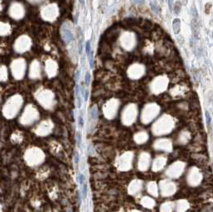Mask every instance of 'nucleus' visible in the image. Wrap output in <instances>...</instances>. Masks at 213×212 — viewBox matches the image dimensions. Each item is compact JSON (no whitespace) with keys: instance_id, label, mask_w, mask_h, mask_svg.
Returning a JSON list of instances; mask_svg holds the SVG:
<instances>
[{"instance_id":"obj_1","label":"nucleus","mask_w":213,"mask_h":212,"mask_svg":"<svg viewBox=\"0 0 213 212\" xmlns=\"http://www.w3.org/2000/svg\"><path fill=\"white\" fill-rule=\"evenodd\" d=\"M119 35V30L117 26H113L106 31L105 38L107 42H114Z\"/></svg>"},{"instance_id":"obj_2","label":"nucleus","mask_w":213,"mask_h":212,"mask_svg":"<svg viewBox=\"0 0 213 212\" xmlns=\"http://www.w3.org/2000/svg\"><path fill=\"white\" fill-rule=\"evenodd\" d=\"M137 26L141 28L142 30H145V32H149L150 30H153L155 28L154 25H153L149 20L142 19V18H140V19H138V23H137Z\"/></svg>"},{"instance_id":"obj_3","label":"nucleus","mask_w":213,"mask_h":212,"mask_svg":"<svg viewBox=\"0 0 213 212\" xmlns=\"http://www.w3.org/2000/svg\"><path fill=\"white\" fill-rule=\"evenodd\" d=\"M163 34H164V32H163V30L161 29V28L155 27L154 29L152 30L149 35L152 38V40H154V41H159L160 39L162 38Z\"/></svg>"},{"instance_id":"obj_4","label":"nucleus","mask_w":213,"mask_h":212,"mask_svg":"<svg viewBox=\"0 0 213 212\" xmlns=\"http://www.w3.org/2000/svg\"><path fill=\"white\" fill-rule=\"evenodd\" d=\"M191 28H192L193 36L195 37V38H198L199 34H200V24H199L198 19L192 18V23H191Z\"/></svg>"},{"instance_id":"obj_5","label":"nucleus","mask_w":213,"mask_h":212,"mask_svg":"<svg viewBox=\"0 0 213 212\" xmlns=\"http://www.w3.org/2000/svg\"><path fill=\"white\" fill-rule=\"evenodd\" d=\"M63 39L66 43L70 42L71 41L74 40L73 34L71 33V31L69 30L68 28H64L63 30Z\"/></svg>"},{"instance_id":"obj_6","label":"nucleus","mask_w":213,"mask_h":212,"mask_svg":"<svg viewBox=\"0 0 213 212\" xmlns=\"http://www.w3.org/2000/svg\"><path fill=\"white\" fill-rule=\"evenodd\" d=\"M150 7H151L152 11L154 12L155 14L160 15L161 13V7H159L158 3L156 2V0H150Z\"/></svg>"},{"instance_id":"obj_7","label":"nucleus","mask_w":213,"mask_h":212,"mask_svg":"<svg viewBox=\"0 0 213 212\" xmlns=\"http://www.w3.org/2000/svg\"><path fill=\"white\" fill-rule=\"evenodd\" d=\"M173 28L174 33L177 34L180 31V20L179 18H175L173 22Z\"/></svg>"},{"instance_id":"obj_8","label":"nucleus","mask_w":213,"mask_h":212,"mask_svg":"<svg viewBox=\"0 0 213 212\" xmlns=\"http://www.w3.org/2000/svg\"><path fill=\"white\" fill-rule=\"evenodd\" d=\"M180 11H181V3L179 1H177L174 5V13L178 15L180 14Z\"/></svg>"},{"instance_id":"obj_9","label":"nucleus","mask_w":213,"mask_h":212,"mask_svg":"<svg viewBox=\"0 0 213 212\" xmlns=\"http://www.w3.org/2000/svg\"><path fill=\"white\" fill-rule=\"evenodd\" d=\"M192 15L193 18H195V19H199L198 12H197L196 8L195 7V6H193V7H192Z\"/></svg>"},{"instance_id":"obj_10","label":"nucleus","mask_w":213,"mask_h":212,"mask_svg":"<svg viewBox=\"0 0 213 212\" xmlns=\"http://www.w3.org/2000/svg\"><path fill=\"white\" fill-rule=\"evenodd\" d=\"M90 114H91V117L93 119H96L97 117H98V109H97L96 107H93L91 111H90Z\"/></svg>"},{"instance_id":"obj_11","label":"nucleus","mask_w":213,"mask_h":212,"mask_svg":"<svg viewBox=\"0 0 213 212\" xmlns=\"http://www.w3.org/2000/svg\"><path fill=\"white\" fill-rule=\"evenodd\" d=\"M205 117H206L207 124H208V126H210V124H211V121H212V118H211V115H210L209 112L206 111V113H205Z\"/></svg>"},{"instance_id":"obj_12","label":"nucleus","mask_w":213,"mask_h":212,"mask_svg":"<svg viewBox=\"0 0 213 212\" xmlns=\"http://www.w3.org/2000/svg\"><path fill=\"white\" fill-rule=\"evenodd\" d=\"M77 146L80 147L81 143V135L80 132H77Z\"/></svg>"},{"instance_id":"obj_13","label":"nucleus","mask_w":213,"mask_h":212,"mask_svg":"<svg viewBox=\"0 0 213 212\" xmlns=\"http://www.w3.org/2000/svg\"><path fill=\"white\" fill-rule=\"evenodd\" d=\"M89 83H90V74L89 72H87L86 74V85L88 86L89 85Z\"/></svg>"},{"instance_id":"obj_14","label":"nucleus","mask_w":213,"mask_h":212,"mask_svg":"<svg viewBox=\"0 0 213 212\" xmlns=\"http://www.w3.org/2000/svg\"><path fill=\"white\" fill-rule=\"evenodd\" d=\"M86 51L87 54H89V52L91 51V46H90V42L89 41L87 42L86 44Z\"/></svg>"},{"instance_id":"obj_15","label":"nucleus","mask_w":213,"mask_h":212,"mask_svg":"<svg viewBox=\"0 0 213 212\" xmlns=\"http://www.w3.org/2000/svg\"><path fill=\"white\" fill-rule=\"evenodd\" d=\"M211 9H212V4L211 3H207L206 6H205V12H206V14H208L210 13Z\"/></svg>"},{"instance_id":"obj_16","label":"nucleus","mask_w":213,"mask_h":212,"mask_svg":"<svg viewBox=\"0 0 213 212\" xmlns=\"http://www.w3.org/2000/svg\"><path fill=\"white\" fill-rule=\"evenodd\" d=\"M82 195H83L84 198L86 197V195H87V185L86 184V183L83 185V188H82Z\"/></svg>"},{"instance_id":"obj_17","label":"nucleus","mask_w":213,"mask_h":212,"mask_svg":"<svg viewBox=\"0 0 213 212\" xmlns=\"http://www.w3.org/2000/svg\"><path fill=\"white\" fill-rule=\"evenodd\" d=\"M84 124V120H83V117H82V113H81L80 116H79V126L80 128H82Z\"/></svg>"},{"instance_id":"obj_18","label":"nucleus","mask_w":213,"mask_h":212,"mask_svg":"<svg viewBox=\"0 0 213 212\" xmlns=\"http://www.w3.org/2000/svg\"><path fill=\"white\" fill-rule=\"evenodd\" d=\"M85 181V177L83 176V174H80L79 175V182L81 185H83V183Z\"/></svg>"},{"instance_id":"obj_19","label":"nucleus","mask_w":213,"mask_h":212,"mask_svg":"<svg viewBox=\"0 0 213 212\" xmlns=\"http://www.w3.org/2000/svg\"><path fill=\"white\" fill-rule=\"evenodd\" d=\"M74 160H75V163L78 164L79 163V153L77 152H75V157H74Z\"/></svg>"},{"instance_id":"obj_20","label":"nucleus","mask_w":213,"mask_h":212,"mask_svg":"<svg viewBox=\"0 0 213 212\" xmlns=\"http://www.w3.org/2000/svg\"><path fill=\"white\" fill-rule=\"evenodd\" d=\"M77 107L80 108L81 106V97L79 95H77Z\"/></svg>"},{"instance_id":"obj_21","label":"nucleus","mask_w":213,"mask_h":212,"mask_svg":"<svg viewBox=\"0 0 213 212\" xmlns=\"http://www.w3.org/2000/svg\"><path fill=\"white\" fill-rule=\"evenodd\" d=\"M168 7L170 10H173V0H168Z\"/></svg>"},{"instance_id":"obj_22","label":"nucleus","mask_w":213,"mask_h":212,"mask_svg":"<svg viewBox=\"0 0 213 212\" xmlns=\"http://www.w3.org/2000/svg\"><path fill=\"white\" fill-rule=\"evenodd\" d=\"M133 2L137 5H142L144 3V0H133Z\"/></svg>"},{"instance_id":"obj_23","label":"nucleus","mask_w":213,"mask_h":212,"mask_svg":"<svg viewBox=\"0 0 213 212\" xmlns=\"http://www.w3.org/2000/svg\"><path fill=\"white\" fill-rule=\"evenodd\" d=\"M85 101H87L88 100V96H89V91L88 90H86L85 91Z\"/></svg>"},{"instance_id":"obj_24","label":"nucleus","mask_w":213,"mask_h":212,"mask_svg":"<svg viewBox=\"0 0 213 212\" xmlns=\"http://www.w3.org/2000/svg\"><path fill=\"white\" fill-rule=\"evenodd\" d=\"M79 77H80V71L77 70V73H76V81L79 80Z\"/></svg>"},{"instance_id":"obj_25","label":"nucleus","mask_w":213,"mask_h":212,"mask_svg":"<svg viewBox=\"0 0 213 212\" xmlns=\"http://www.w3.org/2000/svg\"><path fill=\"white\" fill-rule=\"evenodd\" d=\"M79 2L81 5H84V2H85V0H79Z\"/></svg>"},{"instance_id":"obj_26","label":"nucleus","mask_w":213,"mask_h":212,"mask_svg":"<svg viewBox=\"0 0 213 212\" xmlns=\"http://www.w3.org/2000/svg\"><path fill=\"white\" fill-rule=\"evenodd\" d=\"M161 1H164V0H161Z\"/></svg>"}]
</instances>
